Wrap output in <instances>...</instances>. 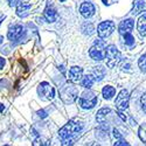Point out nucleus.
Masks as SVG:
<instances>
[{
    "instance_id": "obj_21",
    "label": "nucleus",
    "mask_w": 146,
    "mask_h": 146,
    "mask_svg": "<svg viewBox=\"0 0 146 146\" xmlns=\"http://www.w3.org/2000/svg\"><path fill=\"white\" fill-rule=\"evenodd\" d=\"M49 145H50V140L42 136H38L33 141V146H49Z\"/></svg>"
},
{
    "instance_id": "obj_36",
    "label": "nucleus",
    "mask_w": 146,
    "mask_h": 146,
    "mask_svg": "<svg viewBox=\"0 0 146 146\" xmlns=\"http://www.w3.org/2000/svg\"><path fill=\"white\" fill-rule=\"evenodd\" d=\"M3 41H4V38H3L1 35H0V43H3Z\"/></svg>"
},
{
    "instance_id": "obj_24",
    "label": "nucleus",
    "mask_w": 146,
    "mask_h": 146,
    "mask_svg": "<svg viewBox=\"0 0 146 146\" xmlns=\"http://www.w3.org/2000/svg\"><path fill=\"white\" fill-rule=\"evenodd\" d=\"M82 31H83V33L84 34H88V35H91L92 33H94V26H92V23H84L83 25V27H82Z\"/></svg>"
},
{
    "instance_id": "obj_32",
    "label": "nucleus",
    "mask_w": 146,
    "mask_h": 146,
    "mask_svg": "<svg viewBox=\"0 0 146 146\" xmlns=\"http://www.w3.org/2000/svg\"><path fill=\"white\" fill-rule=\"evenodd\" d=\"M8 1V4H9V6H15L18 3H20L19 0H7Z\"/></svg>"
},
{
    "instance_id": "obj_23",
    "label": "nucleus",
    "mask_w": 146,
    "mask_h": 146,
    "mask_svg": "<svg viewBox=\"0 0 146 146\" xmlns=\"http://www.w3.org/2000/svg\"><path fill=\"white\" fill-rule=\"evenodd\" d=\"M138 66H139L140 71L146 72V54H144V55L140 56V58L138 61Z\"/></svg>"
},
{
    "instance_id": "obj_3",
    "label": "nucleus",
    "mask_w": 146,
    "mask_h": 146,
    "mask_svg": "<svg viewBox=\"0 0 146 146\" xmlns=\"http://www.w3.org/2000/svg\"><path fill=\"white\" fill-rule=\"evenodd\" d=\"M105 48H106V42L102 39L96 40L95 43L89 50V55L94 61L101 62L105 58Z\"/></svg>"
},
{
    "instance_id": "obj_2",
    "label": "nucleus",
    "mask_w": 146,
    "mask_h": 146,
    "mask_svg": "<svg viewBox=\"0 0 146 146\" xmlns=\"http://www.w3.org/2000/svg\"><path fill=\"white\" fill-rule=\"evenodd\" d=\"M60 97L66 104H72L78 98V89L74 83H67L60 89Z\"/></svg>"
},
{
    "instance_id": "obj_22",
    "label": "nucleus",
    "mask_w": 146,
    "mask_h": 146,
    "mask_svg": "<svg viewBox=\"0 0 146 146\" xmlns=\"http://www.w3.org/2000/svg\"><path fill=\"white\" fill-rule=\"evenodd\" d=\"M124 43L127 47H133L135 46V38H133V35L131 33L124 34Z\"/></svg>"
},
{
    "instance_id": "obj_35",
    "label": "nucleus",
    "mask_w": 146,
    "mask_h": 146,
    "mask_svg": "<svg viewBox=\"0 0 146 146\" xmlns=\"http://www.w3.org/2000/svg\"><path fill=\"white\" fill-rule=\"evenodd\" d=\"M5 19V15H3V14H0V25H1V21Z\"/></svg>"
},
{
    "instance_id": "obj_9",
    "label": "nucleus",
    "mask_w": 146,
    "mask_h": 146,
    "mask_svg": "<svg viewBox=\"0 0 146 146\" xmlns=\"http://www.w3.org/2000/svg\"><path fill=\"white\" fill-rule=\"evenodd\" d=\"M23 27L21 25H13L11 26L8 32H7V38L8 40L11 41H17V40H20L21 36L23 34Z\"/></svg>"
},
{
    "instance_id": "obj_16",
    "label": "nucleus",
    "mask_w": 146,
    "mask_h": 146,
    "mask_svg": "<svg viewBox=\"0 0 146 146\" xmlns=\"http://www.w3.org/2000/svg\"><path fill=\"white\" fill-rule=\"evenodd\" d=\"M105 74H106V70H105V68H104L103 66H96V67H94V69H92V74H91V75L94 76L95 81L100 82V81H102V80L104 78Z\"/></svg>"
},
{
    "instance_id": "obj_30",
    "label": "nucleus",
    "mask_w": 146,
    "mask_h": 146,
    "mask_svg": "<svg viewBox=\"0 0 146 146\" xmlns=\"http://www.w3.org/2000/svg\"><path fill=\"white\" fill-rule=\"evenodd\" d=\"M5 64H6V60L0 56V69H3L5 67Z\"/></svg>"
},
{
    "instance_id": "obj_1",
    "label": "nucleus",
    "mask_w": 146,
    "mask_h": 146,
    "mask_svg": "<svg viewBox=\"0 0 146 146\" xmlns=\"http://www.w3.org/2000/svg\"><path fill=\"white\" fill-rule=\"evenodd\" d=\"M83 125L76 120H69L68 123L58 131V137L61 140H67V139H75L76 136L82 131Z\"/></svg>"
},
{
    "instance_id": "obj_17",
    "label": "nucleus",
    "mask_w": 146,
    "mask_h": 146,
    "mask_svg": "<svg viewBox=\"0 0 146 146\" xmlns=\"http://www.w3.org/2000/svg\"><path fill=\"white\" fill-rule=\"evenodd\" d=\"M137 28L141 36H146V13L139 17L137 22Z\"/></svg>"
},
{
    "instance_id": "obj_6",
    "label": "nucleus",
    "mask_w": 146,
    "mask_h": 146,
    "mask_svg": "<svg viewBox=\"0 0 146 146\" xmlns=\"http://www.w3.org/2000/svg\"><path fill=\"white\" fill-rule=\"evenodd\" d=\"M116 29V25L113 21L106 20V21H102L98 27H97V34H98L100 39H106L108 36H110L113 31Z\"/></svg>"
},
{
    "instance_id": "obj_18",
    "label": "nucleus",
    "mask_w": 146,
    "mask_h": 146,
    "mask_svg": "<svg viewBox=\"0 0 146 146\" xmlns=\"http://www.w3.org/2000/svg\"><path fill=\"white\" fill-rule=\"evenodd\" d=\"M110 112H111L110 108H102V109H100L98 112H97V115H96V120L98 121V123L103 124L105 121V119H106V116Z\"/></svg>"
},
{
    "instance_id": "obj_10",
    "label": "nucleus",
    "mask_w": 146,
    "mask_h": 146,
    "mask_svg": "<svg viewBox=\"0 0 146 146\" xmlns=\"http://www.w3.org/2000/svg\"><path fill=\"white\" fill-rule=\"evenodd\" d=\"M95 12H96V9H95L94 4L89 3V1H84L80 6V13L83 18H86V19L91 18L95 14Z\"/></svg>"
},
{
    "instance_id": "obj_20",
    "label": "nucleus",
    "mask_w": 146,
    "mask_h": 146,
    "mask_svg": "<svg viewBox=\"0 0 146 146\" xmlns=\"http://www.w3.org/2000/svg\"><path fill=\"white\" fill-rule=\"evenodd\" d=\"M81 83H82V87H84L86 89H90L94 86V83H95V78H94V76L91 74L90 75H86V76L82 77Z\"/></svg>"
},
{
    "instance_id": "obj_13",
    "label": "nucleus",
    "mask_w": 146,
    "mask_h": 146,
    "mask_svg": "<svg viewBox=\"0 0 146 146\" xmlns=\"http://www.w3.org/2000/svg\"><path fill=\"white\" fill-rule=\"evenodd\" d=\"M32 8L31 3L28 1H20L17 6V14L21 18H25L28 15V11Z\"/></svg>"
},
{
    "instance_id": "obj_26",
    "label": "nucleus",
    "mask_w": 146,
    "mask_h": 146,
    "mask_svg": "<svg viewBox=\"0 0 146 146\" xmlns=\"http://www.w3.org/2000/svg\"><path fill=\"white\" fill-rule=\"evenodd\" d=\"M113 146H131V145L126 140H124V139H119V140H116Z\"/></svg>"
},
{
    "instance_id": "obj_29",
    "label": "nucleus",
    "mask_w": 146,
    "mask_h": 146,
    "mask_svg": "<svg viewBox=\"0 0 146 146\" xmlns=\"http://www.w3.org/2000/svg\"><path fill=\"white\" fill-rule=\"evenodd\" d=\"M113 137L116 138V140H119V139H123V136L120 135V132L117 130V129H113Z\"/></svg>"
},
{
    "instance_id": "obj_19",
    "label": "nucleus",
    "mask_w": 146,
    "mask_h": 146,
    "mask_svg": "<svg viewBox=\"0 0 146 146\" xmlns=\"http://www.w3.org/2000/svg\"><path fill=\"white\" fill-rule=\"evenodd\" d=\"M102 95L105 100H111L112 97L116 95V89L112 86H105L102 90Z\"/></svg>"
},
{
    "instance_id": "obj_4",
    "label": "nucleus",
    "mask_w": 146,
    "mask_h": 146,
    "mask_svg": "<svg viewBox=\"0 0 146 146\" xmlns=\"http://www.w3.org/2000/svg\"><path fill=\"white\" fill-rule=\"evenodd\" d=\"M120 52L115 44H110L105 48V62L109 68H113L120 62Z\"/></svg>"
},
{
    "instance_id": "obj_27",
    "label": "nucleus",
    "mask_w": 146,
    "mask_h": 146,
    "mask_svg": "<svg viewBox=\"0 0 146 146\" xmlns=\"http://www.w3.org/2000/svg\"><path fill=\"white\" fill-rule=\"evenodd\" d=\"M140 104H141V109H143V111L146 113V95H143V96H141Z\"/></svg>"
},
{
    "instance_id": "obj_25",
    "label": "nucleus",
    "mask_w": 146,
    "mask_h": 146,
    "mask_svg": "<svg viewBox=\"0 0 146 146\" xmlns=\"http://www.w3.org/2000/svg\"><path fill=\"white\" fill-rule=\"evenodd\" d=\"M138 135H139L140 140H141L144 144H146V125H141V126L139 127Z\"/></svg>"
},
{
    "instance_id": "obj_31",
    "label": "nucleus",
    "mask_w": 146,
    "mask_h": 146,
    "mask_svg": "<svg viewBox=\"0 0 146 146\" xmlns=\"http://www.w3.org/2000/svg\"><path fill=\"white\" fill-rule=\"evenodd\" d=\"M38 115H39V117H41V118L47 117V113H46L44 110H40V111H38Z\"/></svg>"
},
{
    "instance_id": "obj_12",
    "label": "nucleus",
    "mask_w": 146,
    "mask_h": 146,
    "mask_svg": "<svg viewBox=\"0 0 146 146\" xmlns=\"http://www.w3.org/2000/svg\"><path fill=\"white\" fill-rule=\"evenodd\" d=\"M133 27H135V20H133V19H125V20H123L119 23L118 32L124 35L126 33H131Z\"/></svg>"
},
{
    "instance_id": "obj_14",
    "label": "nucleus",
    "mask_w": 146,
    "mask_h": 146,
    "mask_svg": "<svg viewBox=\"0 0 146 146\" xmlns=\"http://www.w3.org/2000/svg\"><path fill=\"white\" fill-rule=\"evenodd\" d=\"M43 17L44 19L48 21V22H55L57 20V12L56 9L50 6V5H48L44 9V13H43Z\"/></svg>"
},
{
    "instance_id": "obj_33",
    "label": "nucleus",
    "mask_w": 146,
    "mask_h": 146,
    "mask_svg": "<svg viewBox=\"0 0 146 146\" xmlns=\"http://www.w3.org/2000/svg\"><path fill=\"white\" fill-rule=\"evenodd\" d=\"M118 116L121 118V120H123V121H125V120H126V116H124L123 111H118Z\"/></svg>"
},
{
    "instance_id": "obj_37",
    "label": "nucleus",
    "mask_w": 146,
    "mask_h": 146,
    "mask_svg": "<svg viewBox=\"0 0 146 146\" xmlns=\"http://www.w3.org/2000/svg\"><path fill=\"white\" fill-rule=\"evenodd\" d=\"M61 1H64V0H61Z\"/></svg>"
},
{
    "instance_id": "obj_34",
    "label": "nucleus",
    "mask_w": 146,
    "mask_h": 146,
    "mask_svg": "<svg viewBox=\"0 0 146 146\" xmlns=\"http://www.w3.org/2000/svg\"><path fill=\"white\" fill-rule=\"evenodd\" d=\"M5 111V106H4V104H0V112H4Z\"/></svg>"
},
{
    "instance_id": "obj_28",
    "label": "nucleus",
    "mask_w": 146,
    "mask_h": 146,
    "mask_svg": "<svg viewBox=\"0 0 146 146\" xmlns=\"http://www.w3.org/2000/svg\"><path fill=\"white\" fill-rule=\"evenodd\" d=\"M75 143V139H67V140H62V146H72Z\"/></svg>"
},
{
    "instance_id": "obj_8",
    "label": "nucleus",
    "mask_w": 146,
    "mask_h": 146,
    "mask_svg": "<svg viewBox=\"0 0 146 146\" xmlns=\"http://www.w3.org/2000/svg\"><path fill=\"white\" fill-rule=\"evenodd\" d=\"M38 92L40 97H42L43 100H47V101H52L55 97V89L48 82H42L40 84V87L38 88Z\"/></svg>"
},
{
    "instance_id": "obj_11",
    "label": "nucleus",
    "mask_w": 146,
    "mask_h": 146,
    "mask_svg": "<svg viewBox=\"0 0 146 146\" xmlns=\"http://www.w3.org/2000/svg\"><path fill=\"white\" fill-rule=\"evenodd\" d=\"M83 77V69L81 67H71L70 70H69V80L72 82V83H78L81 82Z\"/></svg>"
},
{
    "instance_id": "obj_7",
    "label": "nucleus",
    "mask_w": 146,
    "mask_h": 146,
    "mask_svg": "<svg viewBox=\"0 0 146 146\" xmlns=\"http://www.w3.org/2000/svg\"><path fill=\"white\" fill-rule=\"evenodd\" d=\"M129 102H130V94L126 89H123L116 97L115 105L118 109V111H125L129 108Z\"/></svg>"
},
{
    "instance_id": "obj_5",
    "label": "nucleus",
    "mask_w": 146,
    "mask_h": 146,
    "mask_svg": "<svg viewBox=\"0 0 146 146\" xmlns=\"http://www.w3.org/2000/svg\"><path fill=\"white\" fill-rule=\"evenodd\" d=\"M78 103L82 109H92L97 104V95L92 90L88 89L84 91L78 98Z\"/></svg>"
},
{
    "instance_id": "obj_15",
    "label": "nucleus",
    "mask_w": 146,
    "mask_h": 146,
    "mask_svg": "<svg viewBox=\"0 0 146 146\" xmlns=\"http://www.w3.org/2000/svg\"><path fill=\"white\" fill-rule=\"evenodd\" d=\"M146 12V0H133V9L132 13L137 15L139 13Z\"/></svg>"
}]
</instances>
